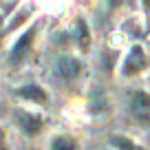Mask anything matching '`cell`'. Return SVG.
<instances>
[{
    "instance_id": "1",
    "label": "cell",
    "mask_w": 150,
    "mask_h": 150,
    "mask_svg": "<svg viewBox=\"0 0 150 150\" xmlns=\"http://www.w3.org/2000/svg\"><path fill=\"white\" fill-rule=\"evenodd\" d=\"M16 122H18L20 130L24 132V135L33 137L38 135V132L42 130V119L38 117V115H33V112H27V110H16Z\"/></svg>"
},
{
    "instance_id": "2",
    "label": "cell",
    "mask_w": 150,
    "mask_h": 150,
    "mask_svg": "<svg viewBox=\"0 0 150 150\" xmlns=\"http://www.w3.org/2000/svg\"><path fill=\"white\" fill-rule=\"evenodd\" d=\"M130 108H132V115L141 122L150 124V95L148 93H132L130 95Z\"/></svg>"
},
{
    "instance_id": "3",
    "label": "cell",
    "mask_w": 150,
    "mask_h": 150,
    "mask_svg": "<svg viewBox=\"0 0 150 150\" xmlns=\"http://www.w3.org/2000/svg\"><path fill=\"white\" fill-rule=\"evenodd\" d=\"M33 38H35V29H29L18 42L13 44L11 49V55H9V62L11 64H20V62L27 57V53L31 51V44H33Z\"/></svg>"
},
{
    "instance_id": "4",
    "label": "cell",
    "mask_w": 150,
    "mask_h": 150,
    "mask_svg": "<svg viewBox=\"0 0 150 150\" xmlns=\"http://www.w3.org/2000/svg\"><path fill=\"white\" fill-rule=\"evenodd\" d=\"M80 71H82V66H80V62L75 60V57L64 55V57L57 60V73H60L64 80H75V77L80 75Z\"/></svg>"
},
{
    "instance_id": "5",
    "label": "cell",
    "mask_w": 150,
    "mask_h": 150,
    "mask_svg": "<svg viewBox=\"0 0 150 150\" xmlns=\"http://www.w3.org/2000/svg\"><path fill=\"white\" fill-rule=\"evenodd\" d=\"M141 69H144V51H141V47H132L128 57H126V62H124V73L132 75Z\"/></svg>"
},
{
    "instance_id": "6",
    "label": "cell",
    "mask_w": 150,
    "mask_h": 150,
    "mask_svg": "<svg viewBox=\"0 0 150 150\" xmlns=\"http://www.w3.org/2000/svg\"><path fill=\"white\" fill-rule=\"evenodd\" d=\"M16 93H18L22 99H27V102H35V104H47V99H49L47 93H44L38 84H27V86H22V88H18Z\"/></svg>"
},
{
    "instance_id": "7",
    "label": "cell",
    "mask_w": 150,
    "mask_h": 150,
    "mask_svg": "<svg viewBox=\"0 0 150 150\" xmlns=\"http://www.w3.org/2000/svg\"><path fill=\"white\" fill-rule=\"evenodd\" d=\"M51 150H77V144L73 137H55L51 141Z\"/></svg>"
},
{
    "instance_id": "8",
    "label": "cell",
    "mask_w": 150,
    "mask_h": 150,
    "mask_svg": "<svg viewBox=\"0 0 150 150\" xmlns=\"http://www.w3.org/2000/svg\"><path fill=\"white\" fill-rule=\"evenodd\" d=\"M112 144L117 146L119 150H144V148H139L137 144H132L128 137H112Z\"/></svg>"
},
{
    "instance_id": "9",
    "label": "cell",
    "mask_w": 150,
    "mask_h": 150,
    "mask_svg": "<svg viewBox=\"0 0 150 150\" xmlns=\"http://www.w3.org/2000/svg\"><path fill=\"white\" fill-rule=\"evenodd\" d=\"M77 27H80V44L82 47H86V44H88V29L84 27V22H77Z\"/></svg>"
},
{
    "instance_id": "10",
    "label": "cell",
    "mask_w": 150,
    "mask_h": 150,
    "mask_svg": "<svg viewBox=\"0 0 150 150\" xmlns=\"http://www.w3.org/2000/svg\"><path fill=\"white\" fill-rule=\"evenodd\" d=\"M0 150H9V146H7V135H5L2 128H0Z\"/></svg>"
},
{
    "instance_id": "11",
    "label": "cell",
    "mask_w": 150,
    "mask_h": 150,
    "mask_svg": "<svg viewBox=\"0 0 150 150\" xmlns=\"http://www.w3.org/2000/svg\"><path fill=\"white\" fill-rule=\"evenodd\" d=\"M110 2H112V5H117V2H119V0H110Z\"/></svg>"
}]
</instances>
